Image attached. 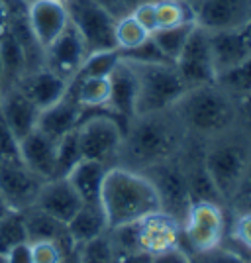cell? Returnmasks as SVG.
<instances>
[{
    "mask_svg": "<svg viewBox=\"0 0 251 263\" xmlns=\"http://www.w3.org/2000/svg\"><path fill=\"white\" fill-rule=\"evenodd\" d=\"M188 136L179 124L173 110L140 114L124 128L118 159L124 167L145 171L155 163L171 159L183 152Z\"/></svg>",
    "mask_w": 251,
    "mask_h": 263,
    "instance_id": "6da1fadb",
    "label": "cell"
},
{
    "mask_svg": "<svg viewBox=\"0 0 251 263\" xmlns=\"http://www.w3.org/2000/svg\"><path fill=\"white\" fill-rule=\"evenodd\" d=\"M100 204L110 230L161 210V198L153 181L143 171L110 165L100 191Z\"/></svg>",
    "mask_w": 251,
    "mask_h": 263,
    "instance_id": "7a4b0ae2",
    "label": "cell"
},
{
    "mask_svg": "<svg viewBox=\"0 0 251 263\" xmlns=\"http://www.w3.org/2000/svg\"><path fill=\"white\" fill-rule=\"evenodd\" d=\"M173 114L188 138L210 142L238 128V104L228 92L212 83L188 88L173 106Z\"/></svg>",
    "mask_w": 251,
    "mask_h": 263,
    "instance_id": "3957f363",
    "label": "cell"
},
{
    "mask_svg": "<svg viewBox=\"0 0 251 263\" xmlns=\"http://www.w3.org/2000/svg\"><path fill=\"white\" fill-rule=\"evenodd\" d=\"M236 130L204 142L202 147V165L224 204L234 202L251 163V142L241 136L236 138Z\"/></svg>",
    "mask_w": 251,
    "mask_h": 263,
    "instance_id": "277c9868",
    "label": "cell"
},
{
    "mask_svg": "<svg viewBox=\"0 0 251 263\" xmlns=\"http://www.w3.org/2000/svg\"><path fill=\"white\" fill-rule=\"evenodd\" d=\"M131 67L138 77L136 116L171 110L188 90L173 63H131Z\"/></svg>",
    "mask_w": 251,
    "mask_h": 263,
    "instance_id": "5b68a950",
    "label": "cell"
},
{
    "mask_svg": "<svg viewBox=\"0 0 251 263\" xmlns=\"http://www.w3.org/2000/svg\"><path fill=\"white\" fill-rule=\"evenodd\" d=\"M83 159H92L106 165H116L124 142V124L110 112L96 110L85 116L76 126Z\"/></svg>",
    "mask_w": 251,
    "mask_h": 263,
    "instance_id": "8992f818",
    "label": "cell"
},
{
    "mask_svg": "<svg viewBox=\"0 0 251 263\" xmlns=\"http://www.w3.org/2000/svg\"><path fill=\"white\" fill-rule=\"evenodd\" d=\"M226 234L224 206L218 202L195 200L181 222V238L190 255L212 252L222 246Z\"/></svg>",
    "mask_w": 251,
    "mask_h": 263,
    "instance_id": "52a82bcc",
    "label": "cell"
},
{
    "mask_svg": "<svg viewBox=\"0 0 251 263\" xmlns=\"http://www.w3.org/2000/svg\"><path fill=\"white\" fill-rule=\"evenodd\" d=\"M65 8L69 14V22L81 33L88 53L118 49L114 40L116 18L110 12L92 0H67Z\"/></svg>",
    "mask_w": 251,
    "mask_h": 263,
    "instance_id": "ba28073f",
    "label": "cell"
},
{
    "mask_svg": "<svg viewBox=\"0 0 251 263\" xmlns=\"http://www.w3.org/2000/svg\"><path fill=\"white\" fill-rule=\"evenodd\" d=\"M143 173L151 179L157 189V195L161 198V210L183 222L192 198L186 183V171L181 154L171 159H165L161 163H155Z\"/></svg>",
    "mask_w": 251,
    "mask_h": 263,
    "instance_id": "9c48e42d",
    "label": "cell"
},
{
    "mask_svg": "<svg viewBox=\"0 0 251 263\" xmlns=\"http://www.w3.org/2000/svg\"><path fill=\"white\" fill-rule=\"evenodd\" d=\"M175 69L179 71V75L188 88L216 83V71H214V63H212L206 30H202L200 26L192 28L183 51L177 57Z\"/></svg>",
    "mask_w": 251,
    "mask_h": 263,
    "instance_id": "30bf717a",
    "label": "cell"
},
{
    "mask_svg": "<svg viewBox=\"0 0 251 263\" xmlns=\"http://www.w3.org/2000/svg\"><path fill=\"white\" fill-rule=\"evenodd\" d=\"M195 22L206 32L236 30L251 24V0H198Z\"/></svg>",
    "mask_w": 251,
    "mask_h": 263,
    "instance_id": "8fae6325",
    "label": "cell"
},
{
    "mask_svg": "<svg viewBox=\"0 0 251 263\" xmlns=\"http://www.w3.org/2000/svg\"><path fill=\"white\" fill-rule=\"evenodd\" d=\"M136 232H138L140 250L151 253V255L183 248L181 222L175 216L167 214L165 210H157V212L138 220Z\"/></svg>",
    "mask_w": 251,
    "mask_h": 263,
    "instance_id": "7c38bea8",
    "label": "cell"
},
{
    "mask_svg": "<svg viewBox=\"0 0 251 263\" xmlns=\"http://www.w3.org/2000/svg\"><path fill=\"white\" fill-rule=\"evenodd\" d=\"M45 181L32 173L24 163L0 161V193L10 210H26L35 204Z\"/></svg>",
    "mask_w": 251,
    "mask_h": 263,
    "instance_id": "4fadbf2b",
    "label": "cell"
},
{
    "mask_svg": "<svg viewBox=\"0 0 251 263\" xmlns=\"http://www.w3.org/2000/svg\"><path fill=\"white\" fill-rule=\"evenodd\" d=\"M87 45L83 42L81 33L75 30V26L69 22L59 37L49 47L44 49V67L51 69L53 73L61 75L67 81H73L87 59Z\"/></svg>",
    "mask_w": 251,
    "mask_h": 263,
    "instance_id": "5bb4252c",
    "label": "cell"
},
{
    "mask_svg": "<svg viewBox=\"0 0 251 263\" xmlns=\"http://www.w3.org/2000/svg\"><path fill=\"white\" fill-rule=\"evenodd\" d=\"M210 53L216 75L251 57V24L236 30L208 32Z\"/></svg>",
    "mask_w": 251,
    "mask_h": 263,
    "instance_id": "9a60e30c",
    "label": "cell"
},
{
    "mask_svg": "<svg viewBox=\"0 0 251 263\" xmlns=\"http://www.w3.org/2000/svg\"><path fill=\"white\" fill-rule=\"evenodd\" d=\"M26 18L32 35L44 49L53 44L59 33L69 26L65 4L55 0H33L32 4H28Z\"/></svg>",
    "mask_w": 251,
    "mask_h": 263,
    "instance_id": "2e32d148",
    "label": "cell"
},
{
    "mask_svg": "<svg viewBox=\"0 0 251 263\" xmlns=\"http://www.w3.org/2000/svg\"><path fill=\"white\" fill-rule=\"evenodd\" d=\"M110 100L108 112L118 120L126 124L136 118V106H138V77L131 63L120 59L116 69L110 73Z\"/></svg>",
    "mask_w": 251,
    "mask_h": 263,
    "instance_id": "e0dca14e",
    "label": "cell"
},
{
    "mask_svg": "<svg viewBox=\"0 0 251 263\" xmlns=\"http://www.w3.org/2000/svg\"><path fill=\"white\" fill-rule=\"evenodd\" d=\"M16 87L20 88L24 95L37 106V110L42 112V110L57 104L65 97L69 87H71V81H67L61 75L53 73L47 67H42V69L26 73Z\"/></svg>",
    "mask_w": 251,
    "mask_h": 263,
    "instance_id": "ac0fdd59",
    "label": "cell"
},
{
    "mask_svg": "<svg viewBox=\"0 0 251 263\" xmlns=\"http://www.w3.org/2000/svg\"><path fill=\"white\" fill-rule=\"evenodd\" d=\"M81 204L83 200L65 177H55L42 185L33 206L67 224L76 214V210L81 209Z\"/></svg>",
    "mask_w": 251,
    "mask_h": 263,
    "instance_id": "d6986e66",
    "label": "cell"
},
{
    "mask_svg": "<svg viewBox=\"0 0 251 263\" xmlns=\"http://www.w3.org/2000/svg\"><path fill=\"white\" fill-rule=\"evenodd\" d=\"M0 112H2L6 124L10 126V130L14 132V136L20 142L37 128L40 110L18 87H12L2 92Z\"/></svg>",
    "mask_w": 251,
    "mask_h": 263,
    "instance_id": "ffe728a7",
    "label": "cell"
},
{
    "mask_svg": "<svg viewBox=\"0 0 251 263\" xmlns=\"http://www.w3.org/2000/svg\"><path fill=\"white\" fill-rule=\"evenodd\" d=\"M81 118H83V108L76 102L73 88L69 87L67 95L57 104L40 112L37 130L44 132L45 136H49L51 140L57 142L65 134L75 130L76 126H79V122H81Z\"/></svg>",
    "mask_w": 251,
    "mask_h": 263,
    "instance_id": "44dd1931",
    "label": "cell"
},
{
    "mask_svg": "<svg viewBox=\"0 0 251 263\" xmlns=\"http://www.w3.org/2000/svg\"><path fill=\"white\" fill-rule=\"evenodd\" d=\"M55 140L35 128L20 142L22 163L44 181L55 179Z\"/></svg>",
    "mask_w": 251,
    "mask_h": 263,
    "instance_id": "7402d4cb",
    "label": "cell"
},
{
    "mask_svg": "<svg viewBox=\"0 0 251 263\" xmlns=\"http://www.w3.org/2000/svg\"><path fill=\"white\" fill-rule=\"evenodd\" d=\"M20 212H22L28 241H57L65 252H71L76 248L75 241L71 240V236L67 232V224L49 216L47 212L40 210L37 206H30Z\"/></svg>",
    "mask_w": 251,
    "mask_h": 263,
    "instance_id": "603a6c76",
    "label": "cell"
},
{
    "mask_svg": "<svg viewBox=\"0 0 251 263\" xmlns=\"http://www.w3.org/2000/svg\"><path fill=\"white\" fill-rule=\"evenodd\" d=\"M67 232L75 246H83L87 241L99 238L108 232L106 214L102 210V204L99 202H83L76 214L67 222Z\"/></svg>",
    "mask_w": 251,
    "mask_h": 263,
    "instance_id": "cb8c5ba5",
    "label": "cell"
},
{
    "mask_svg": "<svg viewBox=\"0 0 251 263\" xmlns=\"http://www.w3.org/2000/svg\"><path fill=\"white\" fill-rule=\"evenodd\" d=\"M110 165L92 161V159H81L79 163L65 175L71 186L76 191L83 202H99L102 183Z\"/></svg>",
    "mask_w": 251,
    "mask_h": 263,
    "instance_id": "d4e9b609",
    "label": "cell"
},
{
    "mask_svg": "<svg viewBox=\"0 0 251 263\" xmlns=\"http://www.w3.org/2000/svg\"><path fill=\"white\" fill-rule=\"evenodd\" d=\"M71 88L75 92L76 102L85 112L108 110L110 100V79L108 77H85L73 79Z\"/></svg>",
    "mask_w": 251,
    "mask_h": 263,
    "instance_id": "484cf974",
    "label": "cell"
},
{
    "mask_svg": "<svg viewBox=\"0 0 251 263\" xmlns=\"http://www.w3.org/2000/svg\"><path fill=\"white\" fill-rule=\"evenodd\" d=\"M0 61L4 69V90H8L16 87L20 79L28 73V59H26L24 45L10 32H6L0 37Z\"/></svg>",
    "mask_w": 251,
    "mask_h": 263,
    "instance_id": "4316f807",
    "label": "cell"
},
{
    "mask_svg": "<svg viewBox=\"0 0 251 263\" xmlns=\"http://www.w3.org/2000/svg\"><path fill=\"white\" fill-rule=\"evenodd\" d=\"M181 157H183V163H185L186 183H188L192 202L195 200H208V202H218V204L224 206V200L220 197L218 189L212 183V179H210L204 165H202V155L197 157V159H185V155L181 152Z\"/></svg>",
    "mask_w": 251,
    "mask_h": 263,
    "instance_id": "83f0119b",
    "label": "cell"
},
{
    "mask_svg": "<svg viewBox=\"0 0 251 263\" xmlns=\"http://www.w3.org/2000/svg\"><path fill=\"white\" fill-rule=\"evenodd\" d=\"M216 85L236 100L251 97V57L216 75Z\"/></svg>",
    "mask_w": 251,
    "mask_h": 263,
    "instance_id": "f1b7e54d",
    "label": "cell"
},
{
    "mask_svg": "<svg viewBox=\"0 0 251 263\" xmlns=\"http://www.w3.org/2000/svg\"><path fill=\"white\" fill-rule=\"evenodd\" d=\"M197 24L195 22H186L181 24V26H173V28H163V30H157V32L151 33L155 45L161 49V53L175 65L177 57L181 55L183 47H185L188 35L192 32Z\"/></svg>",
    "mask_w": 251,
    "mask_h": 263,
    "instance_id": "f546056e",
    "label": "cell"
},
{
    "mask_svg": "<svg viewBox=\"0 0 251 263\" xmlns=\"http://www.w3.org/2000/svg\"><path fill=\"white\" fill-rule=\"evenodd\" d=\"M155 10H157V30L195 22V8L186 4L185 0H155Z\"/></svg>",
    "mask_w": 251,
    "mask_h": 263,
    "instance_id": "4dcf8cb0",
    "label": "cell"
},
{
    "mask_svg": "<svg viewBox=\"0 0 251 263\" xmlns=\"http://www.w3.org/2000/svg\"><path fill=\"white\" fill-rule=\"evenodd\" d=\"M120 49H104V51H92L87 55L83 65L79 69L75 79L85 77H110V73L120 63Z\"/></svg>",
    "mask_w": 251,
    "mask_h": 263,
    "instance_id": "1f68e13d",
    "label": "cell"
},
{
    "mask_svg": "<svg viewBox=\"0 0 251 263\" xmlns=\"http://www.w3.org/2000/svg\"><path fill=\"white\" fill-rule=\"evenodd\" d=\"M151 33L143 28L131 14H124L122 18L116 20L114 26V40H116V47L120 51H128L138 45H142Z\"/></svg>",
    "mask_w": 251,
    "mask_h": 263,
    "instance_id": "d6a6232c",
    "label": "cell"
},
{
    "mask_svg": "<svg viewBox=\"0 0 251 263\" xmlns=\"http://www.w3.org/2000/svg\"><path fill=\"white\" fill-rule=\"evenodd\" d=\"M83 159L76 128L65 134L61 140H57L55 145V177H65L79 161Z\"/></svg>",
    "mask_w": 251,
    "mask_h": 263,
    "instance_id": "836d02e7",
    "label": "cell"
},
{
    "mask_svg": "<svg viewBox=\"0 0 251 263\" xmlns=\"http://www.w3.org/2000/svg\"><path fill=\"white\" fill-rule=\"evenodd\" d=\"M22 241H28L22 212L12 210L4 218H0V255Z\"/></svg>",
    "mask_w": 251,
    "mask_h": 263,
    "instance_id": "e575fe53",
    "label": "cell"
},
{
    "mask_svg": "<svg viewBox=\"0 0 251 263\" xmlns=\"http://www.w3.org/2000/svg\"><path fill=\"white\" fill-rule=\"evenodd\" d=\"M79 259L81 263H114V250L110 243L108 232L79 246Z\"/></svg>",
    "mask_w": 251,
    "mask_h": 263,
    "instance_id": "d590c367",
    "label": "cell"
},
{
    "mask_svg": "<svg viewBox=\"0 0 251 263\" xmlns=\"http://www.w3.org/2000/svg\"><path fill=\"white\" fill-rule=\"evenodd\" d=\"M122 59L130 61V63H142V65H151V63H171L163 53L161 49L155 45L153 37L149 35L142 45L133 47V49H128V51H120Z\"/></svg>",
    "mask_w": 251,
    "mask_h": 263,
    "instance_id": "8d00e7d4",
    "label": "cell"
},
{
    "mask_svg": "<svg viewBox=\"0 0 251 263\" xmlns=\"http://www.w3.org/2000/svg\"><path fill=\"white\" fill-rule=\"evenodd\" d=\"M0 161L22 163V157H20V140L14 136L10 126L6 124L2 112H0Z\"/></svg>",
    "mask_w": 251,
    "mask_h": 263,
    "instance_id": "74e56055",
    "label": "cell"
},
{
    "mask_svg": "<svg viewBox=\"0 0 251 263\" xmlns=\"http://www.w3.org/2000/svg\"><path fill=\"white\" fill-rule=\"evenodd\" d=\"M30 246L33 263H61V259L69 253L57 241H30Z\"/></svg>",
    "mask_w": 251,
    "mask_h": 263,
    "instance_id": "f35d334b",
    "label": "cell"
},
{
    "mask_svg": "<svg viewBox=\"0 0 251 263\" xmlns=\"http://www.w3.org/2000/svg\"><path fill=\"white\" fill-rule=\"evenodd\" d=\"M229 236L243 250L251 253V209H243L241 212H238V216L234 218V224H231Z\"/></svg>",
    "mask_w": 251,
    "mask_h": 263,
    "instance_id": "ab89813d",
    "label": "cell"
},
{
    "mask_svg": "<svg viewBox=\"0 0 251 263\" xmlns=\"http://www.w3.org/2000/svg\"><path fill=\"white\" fill-rule=\"evenodd\" d=\"M192 263H245V259L241 257L240 253L226 250V248H216L212 252L200 253V255H190Z\"/></svg>",
    "mask_w": 251,
    "mask_h": 263,
    "instance_id": "60d3db41",
    "label": "cell"
},
{
    "mask_svg": "<svg viewBox=\"0 0 251 263\" xmlns=\"http://www.w3.org/2000/svg\"><path fill=\"white\" fill-rule=\"evenodd\" d=\"M131 16L142 24L143 28L149 33H153L157 30V10H155V0H145L140 6H136L130 12Z\"/></svg>",
    "mask_w": 251,
    "mask_h": 263,
    "instance_id": "b9f144b4",
    "label": "cell"
},
{
    "mask_svg": "<svg viewBox=\"0 0 251 263\" xmlns=\"http://www.w3.org/2000/svg\"><path fill=\"white\" fill-rule=\"evenodd\" d=\"M0 259H2V263H33L30 241H22L18 246H12L8 252L0 255Z\"/></svg>",
    "mask_w": 251,
    "mask_h": 263,
    "instance_id": "7bdbcfd3",
    "label": "cell"
},
{
    "mask_svg": "<svg viewBox=\"0 0 251 263\" xmlns=\"http://www.w3.org/2000/svg\"><path fill=\"white\" fill-rule=\"evenodd\" d=\"M153 263H192V257L185 248H177L171 252L153 255Z\"/></svg>",
    "mask_w": 251,
    "mask_h": 263,
    "instance_id": "ee69618b",
    "label": "cell"
},
{
    "mask_svg": "<svg viewBox=\"0 0 251 263\" xmlns=\"http://www.w3.org/2000/svg\"><path fill=\"white\" fill-rule=\"evenodd\" d=\"M114 263H153V255L143 250L114 252Z\"/></svg>",
    "mask_w": 251,
    "mask_h": 263,
    "instance_id": "f6af8a7d",
    "label": "cell"
},
{
    "mask_svg": "<svg viewBox=\"0 0 251 263\" xmlns=\"http://www.w3.org/2000/svg\"><path fill=\"white\" fill-rule=\"evenodd\" d=\"M234 204H240L243 209H251V163L247 167V173L243 177V181H241L240 191L234 198Z\"/></svg>",
    "mask_w": 251,
    "mask_h": 263,
    "instance_id": "bcb514c9",
    "label": "cell"
},
{
    "mask_svg": "<svg viewBox=\"0 0 251 263\" xmlns=\"http://www.w3.org/2000/svg\"><path fill=\"white\" fill-rule=\"evenodd\" d=\"M12 2L10 0H0V37L8 32V24L12 16Z\"/></svg>",
    "mask_w": 251,
    "mask_h": 263,
    "instance_id": "7dc6e473",
    "label": "cell"
},
{
    "mask_svg": "<svg viewBox=\"0 0 251 263\" xmlns=\"http://www.w3.org/2000/svg\"><path fill=\"white\" fill-rule=\"evenodd\" d=\"M92 2H96V4H99V6H102L106 12H110V14H112L116 20H118V18H122L124 14H128V12L124 10V6L120 4V0H92Z\"/></svg>",
    "mask_w": 251,
    "mask_h": 263,
    "instance_id": "c3c4849f",
    "label": "cell"
},
{
    "mask_svg": "<svg viewBox=\"0 0 251 263\" xmlns=\"http://www.w3.org/2000/svg\"><path fill=\"white\" fill-rule=\"evenodd\" d=\"M61 263H81V259H79V246H76L73 252L67 253L65 257L61 259Z\"/></svg>",
    "mask_w": 251,
    "mask_h": 263,
    "instance_id": "681fc988",
    "label": "cell"
},
{
    "mask_svg": "<svg viewBox=\"0 0 251 263\" xmlns=\"http://www.w3.org/2000/svg\"><path fill=\"white\" fill-rule=\"evenodd\" d=\"M142 2H145V0H120V4L124 6V10L128 12V14H130V12L133 10L136 6H140Z\"/></svg>",
    "mask_w": 251,
    "mask_h": 263,
    "instance_id": "f907efd6",
    "label": "cell"
},
{
    "mask_svg": "<svg viewBox=\"0 0 251 263\" xmlns=\"http://www.w3.org/2000/svg\"><path fill=\"white\" fill-rule=\"evenodd\" d=\"M8 212H12L10 206L6 204V200H4V197H2V193H0V218H4Z\"/></svg>",
    "mask_w": 251,
    "mask_h": 263,
    "instance_id": "816d5d0a",
    "label": "cell"
},
{
    "mask_svg": "<svg viewBox=\"0 0 251 263\" xmlns=\"http://www.w3.org/2000/svg\"><path fill=\"white\" fill-rule=\"evenodd\" d=\"M4 92V69H2V61H0V97Z\"/></svg>",
    "mask_w": 251,
    "mask_h": 263,
    "instance_id": "f5cc1de1",
    "label": "cell"
},
{
    "mask_svg": "<svg viewBox=\"0 0 251 263\" xmlns=\"http://www.w3.org/2000/svg\"><path fill=\"white\" fill-rule=\"evenodd\" d=\"M185 2H186V4H190V6H195L198 0H185Z\"/></svg>",
    "mask_w": 251,
    "mask_h": 263,
    "instance_id": "db71d44e",
    "label": "cell"
},
{
    "mask_svg": "<svg viewBox=\"0 0 251 263\" xmlns=\"http://www.w3.org/2000/svg\"><path fill=\"white\" fill-rule=\"evenodd\" d=\"M20 2H24V4H32L33 0H20Z\"/></svg>",
    "mask_w": 251,
    "mask_h": 263,
    "instance_id": "11a10c76",
    "label": "cell"
},
{
    "mask_svg": "<svg viewBox=\"0 0 251 263\" xmlns=\"http://www.w3.org/2000/svg\"><path fill=\"white\" fill-rule=\"evenodd\" d=\"M55 2H61V4H65L67 0H55Z\"/></svg>",
    "mask_w": 251,
    "mask_h": 263,
    "instance_id": "9f6ffc18",
    "label": "cell"
}]
</instances>
